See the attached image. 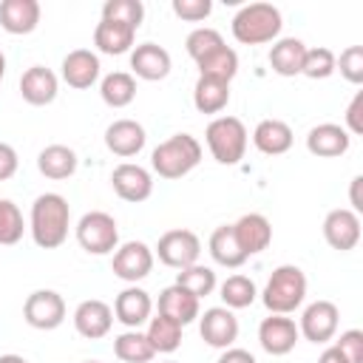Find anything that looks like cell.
<instances>
[{
  "label": "cell",
  "instance_id": "cell-17",
  "mask_svg": "<svg viewBox=\"0 0 363 363\" xmlns=\"http://www.w3.org/2000/svg\"><path fill=\"white\" fill-rule=\"evenodd\" d=\"M349 145H352V136L346 133V128H340L335 122H320L306 133V150L320 159L343 156L349 150Z\"/></svg>",
  "mask_w": 363,
  "mask_h": 363
},
{
  "label": "cell",
  "instance_id": "cell-41",
  "mask_svg": "<svg viewBox=\"0 0 363 363\" xmlns=\"http://www.w3.org/2000/svg\"><path fill=\"white\" fill-rule=\"evenodd\" d=\"M335 68H340L346 82L360 85L363 82V45H349L346 51H340V60L335 62Z\"/></svg>",
  "mask_w": 363,
  "mask_h": 363
},
{
  "label": "cell",
  "instance_id": "cell-22",
  "mask_svg": "<svg viewBox=\"0 0 363 363\" xmlns=\"http://www.w3.org/2000/svg\"><path fill=\"white\" fill-rule=\"evenodd\" d=\"M130 68L139 79L156 82L170 74V54L156 43H142L130 51Z\"/></svg>",
  "mask_w": 363,
  "mask_h": 363
},
{
  "label": "cell",
  "instance_id": "cell-5",
  "mask_svg": "<svg viewBox=\"0 0 363 363\" xmlns=\"http://www.w3.org/2000/svg\"><path fill=\"white\" fill-rule=\"evenodd\" d=\"M207 147L218 164H238L247 150V128L238 116H216L204 130Z\"/></svg>",
  "mask_w": 363,
  "mask_h": 363
},
{
  "label": "cell",
  "instance_id": "cell-23",
  "mask_svg": "<svg viewBox=\"0 0 363 363\" xmlns=\"http://www.w3.org/2000/svg\"><path fill=\"white\" fill-rule=\"evenodd\" d=\"M159 315L176 320L179 326H187L199 318V298L190 295L184 286L173 284V286L159 292Z\"/></svg>",
  "mask_w": 363,
  "mask_h": 363
},
{
  "label": "cell",
  "instance_id": "cell-11",
  "mask_svg": "<svg viewBox=\"0 0 363 363\" xmlns=\"http://www.w3.org/2000/svg\"><path fill=\"white\" fill-rule=\"evenodd\" d=\"M337 323H340V312L332 301H315L303 309L301 315V323H298V332L312 340V343H326L335 337L337 332Z\"/></svg>",
  "mask_w": 363,
  "mask_h": 363
},
{
  "label": "cell",
  "instance_id": "cell-16",
  "mask_svg": "<svg viewBox=\"0 0 363 363\" xmlns=\"http://www.w3.org/2000/svg\"><path fill=\"white\" fill-rule=\"evenodd\" d=\"M74 326H77V332H79L82 337L99 340V337H105V335L111 332V326H113V309H111L105 301H96V298L82 301V303L74 309Z\"/></svg>",
  "mask_w": 363,
  "mask_h": 363
},
{
  "label": "cell",
  "instance_id": "cell-46",
  "mask_svg": "<svg viewBox=\"0 0 363 363\" xmlns=\"http://www.w3.org/2000/svg\"><path fill=\"white\" fill-rule=\"evenodd\" d=\"M216 363H255V357L247 352V349H224V354L216 360Z\"/></svg>",
  "mask_w": 363,
  "mask_h": 363
},
{
  "label": "cell",
  "instance_id": "cell-1",
  "mask_svg": "<svg viewBox=\"0 0 363 363\" xmlns=\"http://www.w3.org/2000/svg\"><path fill=\"white\" fill-rule=\"evenodd\" d=\"M68 224H71V207L65 196L43 193L34 199L28 230L40 250H57L68 238Z\"/></svg>",
  "mask_w": 363,
  "mask_h": 363
},
{
  "label": "cell",
  "instance_id": "cell-24",
  "mask_svg": "<svg viewBox=\"0 0 363 363\" xmlns=\"http://www.w3.org/2000/svg\"><path fill=\"white\" fill-rule=\"evenodd\" d=\"M40 23L37 0H3L0 3V26L9 34H31Z\"/></svg>",
  "mask_w": 363,
  "mask_h": 363
},
{
  "label": "cell",
  "instance_id": "cell-40",
  "mask_svg": "<svg viewBox=\"0 0 363 363\" xmlns=\"http://www.w3.org/2000/svg\"><path fill=\"white\" fill-rule=\"evenodd\" d=\"M221 45H224V37H221L216 28H207V26L193 28V31L187 34V40H184V48H187V54H190L196 62L204 60L207 54L218 51Z\"/></svg>",
  "mask_w": 363,
  "mask_h": 363
},
{
  "label": "cell",
  "instance_id": "cell-20",
  "mask_svg": "<svg viewBox=\"0 0 363 363\" xmlns=\"http://www.w3.org/2000/svg\"><path fill=\"white\" fill-rule=\"evenodd\" d=\"M57 88H60L57 74L51 68H45V65H31L20 77V94H23V99L28 105H37V108L40 105H51L57 99Z\"/></svg>",
  "mask_w": 363,
  "mask_h": 363
},
{
  "label": "cell",
  "instance_id": "cell-42",
  "mask_svg": "<svg viewBox=\"0 0 363 363\" xmlns=\"http://www.w3.org/2000/svg\"><path fill=\"white\" fill-rule=\"evenodd\" d=\"M210 11H213L210 0H173V14L187 23H199V20L210 17Z\"/></svg>",
  "mask_w": 363,
  "mask_h": 363
},
{
  "label": "cell",
  "instance_id": "cell-49",
  "mask_svg": "<svg viewBox=\"0 0 363 363\" xmlns=\"http://www.w3.org/2000/svg\"><path fill=\"white\" fill-rule=\"evenodd\" d=\"M0 363H28L23 354H0Z\"/></svg>",
  "mask_w": 363,
  "mask_h": 363
},
{
  "label": "cell",
  "instance_id": "cell-27",
  "mask_svg": "<svg viewBox=\"0 0 363 363\" xmlns=\"http://www.w3.org/2000/svg\"><path fill=\"white\" fill-rule=\"evenodd\" d=\"M37 170L45 179H54V182L68 179V176L77 173V153L68 145H48L37 156Z\"/></svg>",
  "mask_w": 363,
  "mask_h": 363
},
{
  "label": "cell",
  "instance_id": "cell-13",
  "mask_svg": "<svg viewBox=\"0 0 363 363\" xmlns=\"http://www.w3.org/2000/svg\"><path fill=\"white\" fill-rule=\"evenodd\" d=\"M323 238L332 250H340V252L354 250L360 241V216L346 207L329 210L323 218Z\"/></svg>",
  "mask_w": 363,
  "mask_h": 363
},
{
  "label": "cell",
  "instance_id": "cell-18",
  "mask_svg": "<svg viewBox=\"0 0 363 363\" xmlns=\"http://www.w3.org/2000/svg\"><path fill=\"white\" fill-rule=\"evenodd\" d=\"M233 233H235V241L238 247L244 250V255H258L269 247L272 241V224L267 221V216L261 213H247L241 216L235 224H233Z\"/></svg>",
  "mask_w": 363,
  "mask_h": 363
},
{
  "label": "cell",
  "instance_id": "cell-39",
  "mask_svg": "<svg viewBox=\"0 0 363 363\" xmlns=\"http://www.w3.org/2000/svg\"><path fill=\"white\" fill-rule=\"evenodd\" d=\"M23 213L14 201L9 199H0V247H9V244H17L23 238Z\"/></svg>",
  "mask_w": 363,
  "mask_h": 363
},
{
  "label": "cell",
  "instance_id": "cell-28",
  "mask_svg": "<svg viewBox=\"0 0 363 363\" xmlns=\"http://www.w3.org/2000/svg\"><path fill=\"white\" fill-rule=\"evenodd\" d=\"M303 54H306L303 40H298V37H284V40L272 43V48H269V65H272V71L281 74V77H295V74H301Z\"/></svg>",
  "mask_w": 363,
  "mask_h": 363
},
{
  "label": "cell",
  "instance_id": "cell-43",
  "mask_svg": "<svg viewBox=\"0 0 363 363\" xmlns=\"http://www.w3.org/2000/svg\"><path fill=\"white\" fill-rule=\"evenodd\" d=\"M335 346L346 354L349 363H363V332H360V329H346V332L335 340Z\"/></svg>",
  "mask_w": 363,
  "mask_h": 363
},
{
  "label": "cell",
  "instance_id": "cell-34",
  "mask_svg": "<svg viewBox=\"0 0 363 363\" xmlns=\"http://www.w3.org/2000/svg\"><path fill=\"white\" fill-rule=\"evenodd\" d=\"M145 337L150 340L153 352L170 354V352H176V349L182 346V326H179L176 320L164 318V315H156V318H150Z\"/></svg>",
  "mask_w": 363,
  "mask_h": 363
},
{
  "label": "cell",
  "instance_id": "cell-38",
  "mask_svg": "<svg viewBox=\"0 0 363 363\" xmlns=\"http://www.w3.org/2000/svg\"><path fill=\"white\" fill-rule=\"evenodd\" d=\"M335 62H337L335 51H329V48H323V45H318V48H306L301 74L309 77V79H326V77L335 74Z\"/></svg>",
  "mask_w": 363,
  "mask_h": 363
},
{
  "label": "cell",
  "instance_id": "cell-19",
  "mask_svg": "<svg viewBox=\"0 0 363 363\" xmlns=\"http://www.w3.org/2000/svg\"><path fill=\"white\" fill-rule=\"evenodd\" d=\"M62 79L77 88L85 91L99 79V57L91 48H74L62 57Z\"/></svg>",
  "mask_w": 363,
  "mask_h": 363
},
{
  "label": "cell",
  "instance_id": "cell-31",
  "mask_svg": "<svg viewBox=\"0 0 363 363\" xmlns=\"http://www.w3.org/2000/svg\"><path fill=\"white\" fill-rule=\"evenodd\" d=\"M113 354H116L122 363H150V360L156 357L150 340H147L145 332H139V329L122 332V335L113 340Z\"/></svg>",
  "mask_w": 363,
  "mask_h": 363
},
{
  "label": "cell",
  "instance_id": "cell-6",
  "mask_svg": "<svg viewBox=\"0 0 363 363\" xmlns=\"http://www.w3.org/2000/svg\"><path fill=\"white\" fill-rule=\"evenodd\" d=\"M77 241L91 255H108V252H113L116 244H119L116 218L111 213H102V210L85 213L79 218V224H77Z\"/></svg>",
  "mask_w": 363,
  "mask_h": 363
},
{
  "label": "cell",
  "instance_id": "cell-25",
  "mask_svg": "<svg viewBox=\"0 0 363 363\" xmlns=\"http://www.w3.org/2000/svg\"><path fill=\"white\" fill-rule=\"evenodd\" d=\"M292 128L281 119H261L252 130V145L267 156H281L292 147Z\"/></svg>",
  "mask_w": 363,
  "mask_h": 363
},
{
  "label": "cell",
  "instance_id": "cell-7",
  "mask_svg": "<svg viewBox=\"0 0 363 363\" xmlns=\"http://www.w3.org/2000/svg\"><path fill=\"white\" fill-rule=\"evenodd\" d=\"M156 255H159V261L164 267L184 269V267L199 264L201 241H199V235L193 230H167L156 244Z\"/></svg>",
  "mask_w": 363,
  "mask_h": 363
},
{
  "label": "cell",
  "instance_id": "cell-52",
  "mask_svg": "<svg viewBox=\"0 0 363 363\" xmlns=\"http://www.w3.org/2000/svg\"><path fill=\"white\" fill-rule=\"evenodd\" d=\"M85 363H99V360H85Z\"/></svg>",
  "mask_w": 363,
  "mask_h": 363
},
{
  "label": "cell",
  "instance_id": "cell-51",
  "mask_svg": "<svg viewBox=\"0 0 363 363\" xmlns=\"http://www.w3.org/2000/svg\"><path fill=\"white\" fill-rule=\"evenodd\" d=\"M162 363H179V360H162Z\"/></svg>",
  "mask_w": 363,
  "mask_h": 363
},
{
  "label": "cell",
  "instance_id": "cell-45",
  "mask_svg": "<svg viewBox=\"0 0 363 363\" xmlns=\"http://www.w3.org/2000/svg\"><path fill=\"white\" fill-rule=\"evenodd\" d=\"M17 173V150L6 142H0V182L11 179Z\"/></svg>",
  "mask_w": 363,
  "mask_h": 363
},
{
  "label": "cell",
  "instance_id": "cell-26",
  "mask_svg": "<svg viewBox=\"0 0 363 363\" xmlns=\"http://www.w3.org/2000/svg\"><path fill=\"white\" fill-rule=\"evenodd\" d=\"M133 37H136V31L130 26H122V23H113V20H99L96 28H94V45L102 54H111V57H119V54L130 51Z\"/></svg>",
  "mask_w": 363,
  "mask_h": 363
},
{
  "label": "cell",
  "instance_id": "cell-32",
  "mask_svg": "<svg viewBox=\"0 0 363 363\" xmlns=\"http://www.w3.org/2000/svg\"><path fill=\"white\" fill-rule=\"evenodd\" d=\"M99 94H102V102L111 105V108H125L133 102L136 96V79L133 74L128 71H113L108 74L102 82H99Z\"/></svg>",
  "mask_w": 363,
  "mask_h": 363
},
{
  "label": "cell",
  "instance_id": "cell-21",
  "mask_svg": "<svg viewBox=\"0 0 363 363\" xmlns=\"http://www.w3.org/2000/svg\"><path fill=\"white\" fill-rule=\"evenodd\" d=\"M150 312H153V301H150V295L142 286H128L113 301V315L128 329H139L142 323H147Z\"/></svg>",
  "mask_w": 363,
  "mask_h": 363
},
{
  "label": "cell",
  "instance_id": "cell-15",
  "mask_svg": "<svg viewBox=\"0 0 363 363\" xmlns=\"http://www.w3.org/2000/svg\"><path fill=\"white\" fill-rule=\"evenodd\" d=\"M145 142H147V133L136 119H116L105 128V147L113 156L130 159L145 147Z\"/></svg>",
  "mask_w": 363,
  "mask_h": 363
},
{
  "label": "cell",
  "instance_id": "cell-3",
  "mask_svg": "<svg viewBox=\"0 0 363 363\" xmlns=\"http://www.w3.org/2000/svg\"><path fill=\"white\" fill-rule=\"evenodd\" d=\"M303 298H306V275L295 264H281L269 275V281H267V286L261 292V301L272 315L295 312L303 303Z\"/></svg>",
  "mask_w": 363,
  "mask_h": 363
},
{
  "label": "cell",
  "instance_id": "cell-44",
  "mask_svg": "<svg viewBox=\"0 0 363 363\" xmlns=\"http://www.w3.org/2000/svg\"><path fill=\"white\" fill-rule=\"evenodd\" d=\"M346 133L360 136L363 133V91H357L346 108Z\"/></svg>",
  "mask_w": 363,
  "mask_h": 363
},
{
  "label": "cell",
  "instance_id": "cell-9",
  "mask_svg": "<svg viewBox=\"0 0 363 363\" xmlns=\"http://www.w3.org/2000/svg\"><path fill=\"white\" fill-rule=\"evenodd\" d=\"M113 275L128 281V284H136L142 278L150 275L153 269V250L145 244V241H125L122 247L113 250Z\"/></svg>",
  "mask_w": 363,
  "mask_h": 363
},
{
  "label": "cell",
  "instance_id": "cell-35",
  "mask_svg": "<svg viewBox=\"0 0 363 363\" xmlns=\"http://www.w3.org/2000/svg\"><path fill=\"white\" fill-rule=\"evenodd\" d=\"M218 289H221V301H224L227 309H244L258 295L252 278H247V275H230Z\"/></svg>",
  "mask_w": 363,
  "mask_h": 363
},
{
  "label": "cell",
  "instance_id": "cell-10",
  "mask_svg": "<svg viewBox=\"0 0 363 363\" xmlns=\"http://www.w3.org/2000/svg\"><path fill=\"white\" fill-rule=\"evenodd\" d=\"M199 332L207 346L230 349L238 337V318L227 306H210L204 309V315H199Z\"/></svg>",
  "mask_w": 363,
  "mask_h": 363
},
{
  "label": "cell",
  "instance_id": "cell-37",
  "mask_svg": "<svg viewBox=\"0 0 363 363\" xmlns=\"http://www.w3.org/2000/svg\"><path fill=\"white\" fill-rule=\"evenodd\" d=\"M102 20H113V23L130 26L136 31L145 20V6H142V0H105Z\"/></svg>",
  "mask_w": 363,
  "mask_h": 363
},
{
  "label": "cell",
  "instance_id": "cell-48",
  "mask_svg": "<svg viewBox=\"0 0 363 363\" xmlns=\"http://www.w3.org/2000/svg\"><path fill=\"white\" fill-rule=\"evenodd\" d=\"M360 184H363V176H354V179H352V190H349V199H352L354 213L363 210V201H360Z\"/></svg>",
  "mask_w": 363,
  "mask_h": 363
},
{
  "label": "cell",
  "instance_id": "cell-29",
  "mask_svg": "<svg viewBox=\"0 0 363 363\" xmlns=\"http://www.w3.org/2000/svg\"><path fill=\"white\" fill-rule=\"evenodd\" d=\"M230 102V82L221 79H210V77H199L196 88H193V105L199 113H218L224 111Z\"/></svg>",
  "mask_w": 363,
  "mask_h": 363
},
{
  "label": "cell",
  "instance_id": "cell-8",
  "mask_svg": "<svg viewBox=\"0 0 363 363\" xmlns=\"http://www.w3.org/2000/svg\"><path fill=\"white\" fill-rule=\"evenodd\" d=\"M23 318L28 326L51 332L65 320V301L54 289H34L23 303Z\"/></svg>",
  "mask_w": 363,
  "mask_h": 363
},
{
  "label": "cell",
  "instance_id": "cell-12",
  "mask_svg": "<svg viewBox=\"0 0 363 363\" xmlns=\"http://www.w3.org/2000/svg\"><path fill=\"white\" fill-rule=\"evenodd\" d=\"M301 332H298V323L286 315H269L261 320L258 326V343L267 354L272 357H281V354H289L298 343Z\"/></svg>",
  "mask_w": 363,
  "mask_h": 363
},
{
  "label": "cell",
  "instance_id": "cell-47",
  "mask_svg": "<svg viewBox=\"0 0 363 363\" xmlns=\"http://www.w3.org/2000/svg\"><path fill=\"white\" fill-rule=\"evenodd\" d=\"M318 363H349V360H346V354L332 343L329 349H323V354H320V360H318Z\"/></svg>",
  "mask_w": 363,
  "mask_h": 363
},
{
  "label": "cell",
  "instance_id": "cell-4",
  "mask_svg": "<svg viewBox=\"0 0 363 363\" xmlns=\"http://www.w3.org/2000/svg\"><path fill=\"white\" fill-rule=\"evenodd\" d=\"M281 11L272 3H250L233 17V37L244 45H264L281 34Z\"/></svg>",
  "mask_w": 363,
  "mask_h": 363
},
{
  "label": "cell",
  "instance_id": "cell-33",
  "mask_svg": "<svg viewBox=\"0 0 363 363\" xmlns=\"http://www.w3.org/2000/svg\"><path fill=\"white\" fill-rule=\"evenodd\" d=\"M199 65V77H210V79H221V82H233V77L238 74V54L227 45H221L218 51L207 54L204 60L196 62Z\"/></svg>",
  "mask_w": 363,
  "mask_h": 363
},
{
  "label": "cell",
  "instance_id": "cell-2",
  "mask_svg": "<svg viewBox=\"0 0 363 363\" xmlns=\"http://www.w3.org/2000/svg\"><path fill=\"white\" fill-rule=\"evenodd\" d=\"M199 162H201V145L190 133H176L162 145H156L150 153V167L170 182L187 176Z\"/></svg>",
  "mask_w": 363,
  "mask_h": 363
},
{
  "label": "cell",
  "instance_id": "cell-30",
  "mask_svg": "<svg viewBox=\"0 0 363 363\" xmlns=\"http://www.w3.org/2000/svg\"><path fill=\"white\" fill-rule=\"evenodd\" d=\"M210 255H213L216 264H221L227 269H235V267H241L247 261L244 250L235 241L233 224H221V227L213 230V235H210Z\"/></svg>",
  "mask_w": 363,
  "mask_h": 363
},
{
  "label": "cell",
  "instance_id": "cell-14",
  "mask_svg": "<svg viewBox=\"0 0 363 363\" xmlns=\"http://www.w3.org/2000/svg\"><path fill=\"white\" fill-rule=\"evenodd\" d=\"M111 184H113V193L122 199V201H145L150 199L153 193V179L150 173L142 167V164H133V162H122L113 167L111 173Z\"/></svg>",
  "mask_w": 363,
  "mask_h": 363
},
{
  "label": "cell",
  "instance_id": "cell-36",
  "mask_svg": "<svg viewBox=\"0 0 363 363\" xmlns=\"http://www.w3.org/2000/svg\"><path fill=\"white\" fill-rule=\"evenodd\" d=\"M176 284L184 286L190 295H196V298L201 301L204 295H210V292L216 289V272H213L210 267H204V264H193V267L179 269Z\"/></svg>",
  "mask_w": 363,
  "mask_h": 363
},
{
  "label": "cell",
  "instance_id": "cell-50",
  "mask_svg": "<svg viewBox=\"0 0 363 363\" xmlns=\"http://www.w3.org/2000/svg\"><path fill=\"white\" fill-rule=\"evenodd\" d=\"M3 77H6V57H3V51H0V82H3Z\"/></svg>",
  "mask_w": 363,
  "mask_h": 363
}]
</instances>
